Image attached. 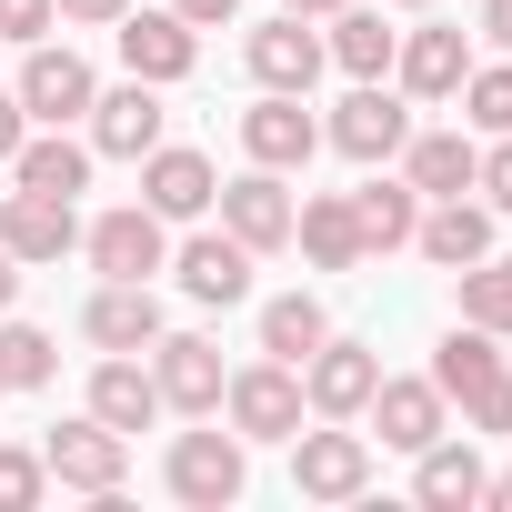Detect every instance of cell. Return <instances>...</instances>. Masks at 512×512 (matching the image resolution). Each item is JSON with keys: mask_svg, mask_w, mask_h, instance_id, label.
<instances>
[{"mask_svg": "<svg viewBox=\"0 0 512 512\" xmlns=\"http://www.w3.org/2000/svg\"><path fill=\"white\" fill-rule=\"evenodd\" d=\"M221 412H231V432L241 442H292L302 422H312V402H302V372L292 362H241L231 382H221Z\"/></svg>", "mask_w": 512, "mask_h": 512, "instance_id": "6da1fadb", "label": "cell"}, {"mask_svg": "<svg viewBox=\"0 0 512 512\" xmlns=\"http://www.w3.org/2000/svg\"><path fill=\"white\" fill-rule=\"evenodd\" d=\"M161 482H171V502L221 512V502H241V482H251V442H241V432H181L171 462H161Z\"/></svg>", "mask_w": 512, "mask_h": 512, "instance_id": "7a4b0ae2", "label": "cell"}, {"mask_svg": "<svg viewBox=\"0 0 512 512\" xmlns=\"http://www.w3.org/2000/svg\"><path fill=\"white\" fill-rule=\"evenodd\" d=\"M81 251H91L101 282H151V272H171V221L151 201H121V211H101L81 231Z\"/></svg>", "mask_w": 512, "mask_h": 512, "instance_id": "3957f363", "label": "cell"}, {"mask_svg": "<svg viewBox=\"0 0 512 512\" xmlns=\"http://www.w3.org/2000/svg\"><path fill=\"white\" fill-rule=\"evenodd\" d=\"M21 111H31V131H71V121H91V101H101V81H91V61L61 41H31V61H21Z\"/></svg>", "mask_w": 512, "mask_h": 512, "instance_id": "277c9868", "label": "cell"}, {"mask_svg": "<svg viewBox=\"0 0 512 512\" xmlns=\"http://www.w3.org/2000/svg\"><path fill=\"white\" fill-rule=\"evenodd\" d=\"M41 462H51V482H61V492L111 502V492H121V472H131V432H111L101 412H81V422H61V432L41 442Z\"/></svg>", "mask_w": 512, "mask_h": 512, "instance_id": "5b68a950", "label": "cell"}, {"mask_svg": "<svg viewBox=\"0 0 512 512\" xmlns=\"http://www.w3.org/2000/svg\"><path fill=\"white\" fill-rule=\"evenodd\" d=\"M292 492L302 502H362L372 492V432H342V422L292 432Z\"/></svg>", "mask_w": 512, "mask_h": 512, "instance_id": "8992f818", "label": "cell"}, {"mask_svg": "<svg viewBox=\"0 0 512 512\" xmlns=\"http://www.w3.org/2000/svg\"><path fill=\"white\" fill-rule=\"evenodd\" d=\"M211 211H221V231L251 251V262H262V251H282V241H292V211H302V201L282 191V171L251 161L241 181H221V201H211Z\"/></svg>", "mask_w": 512, "mask_h": 512, "instance_id": "52a82bcc", "label": "cell"}, {"mask_svg": "<svg viewBox=\"0 0 512 512\" xmlns=\"http://www.w3.org/2000/svg\"><path fill=\"white\" fill-rule=\"evenodd\" d=\"M151 382H161V412L211 422L231 372H221V342H201V332H161V342H151Z\"/></svg>", "mask_w": 512, "mask_h": 512, "instance_id": "ba28073f", "label": "cell"}, {"mask_svg": "<svg viewBox=\"0 0 512 512\" xmlns=\"http://www.w3.org/2000/svg\"><path fill=\"white\" fill-rule=\"evenodd\" d=\"M241 151L262 161V171H302L322 151V121H312V91H262L241 111Z\"/></svg>", "mask_w": 512, "mask_h": 512, "instance_id": "9c48e42d", "label": "cell"}, {"mask_svg": "<svg viewBox=\"0 0 512 512\" xmlns=\"http://www.w3.org/2000/svg\"><path fill=\"white\" fill-rule=\"evenodd\" d=\"M0 251L31 272V262H61L81 251V201H51V191H0Z\"/></svg>", "mask_w": 512, "mask_h": 512, "instance_id": "30bf717a", "label": "cell"}, {"mask_svg": "<svg viewBox=\"0 0 512 512\" xmlns=\"http://www.w3.org/2000/svg\"><path fill=\"white\" fill-rule=\"evenodd\" d=\"M191 61H201V31L181 21V11H121V71L131 81H191Z\"/></svg>", "mask_w": 512, "mask_h": 512, "instance_id": "8fae6325", "label": "cell"}, {"mask_svg": "<svg viewBox=\"0 0 512 512\" xmlns=\"http://www.w3.org/2000/svg\"><path fill=\"white\" fill-rule=\"evenodd\" d=\"M161 131H171L161 81H121V91L91 101V151H101V161H141V151H161Z\"/></svg>", "mask_w": 512, "mask_h": 512, "instance_id": "7c38bea8", "label": "cell"}, {"mask_svg": "<svg viewBox=\"0 0 512 512\" xmlns=\"http://www.w3.org/2000/svg\"><path fill=\"white\" fill-rule=\"evenodd\" d=\"M322 141L342 151V161H402V141H412V111L382 91V81H362L332 121H322Z\"/></svg>", "mask_w": 512, "mask_h": 512, "instance_id": "4fadbf2b", "label": "cell"}, {"mask_svg": "<svg viewBox=\"0 0 512 512\" xmlns=\"http://www.w3.org/2000/svg\"><path fill=\"white\" fill-rule=\"evenodd\" d=\"M372 382H382V352H362V342H322V352L302 362V402H312V422H362Z\"/></svg>", "mask_w": 512, "mask_h": 512, "instance_id": "5bb4252c", "label": "cell"}, {"mask_svg": "<svg viewBox=\"0 0 512 512\" xmlns=\"http://www.w3.org/2000/svg\"><path fill=\"white\" fill-rule=\"evenodd\" d=\"M442 412H452V402H442V382H432V372H422V382H392V372H382V382H372V402H362V422L382 432V452H422V442H442V432H452Z\"/></svg>", "mask_w": 512, "mask_h": 512, "instance_id": "9a60e30c", "label": "cell"}, {"mask_svg": "<svg viewBox=\"0 0 512 512\" xmlns=\"http://www.w3.org/2000/svg\"><path fill=\"white\" fill-rule=\"evenodd\" d=\"M241 61H251V81H262V91H312L332 51H322V31H312L302 11H282V21H262V31L241 41Z\"/></svg>", "mask_w": 512, "mask_h": 512, "instance_id": "2e32d148", "label": "cell"}, {"mask_svg": "<svg viewBox=\"0 0 512 512\" xmlns=\"http://www.w3.org/2000/svg\"><path fill=\"white\" fill-rule=\"evenodd\" d=\"M141 201H151L161 221H201V211L221 201V171H211L201 151L161 141V151H141Z\"/></svg>", "mask_w": 512, "mask_h": 512, "instance_id": "e0dca14e", "label": "cell"}, {"mask_svg": "<svg viewBox=\"0 0 512 512\" xmlns=\"http://www.w3.org/2000/svg\"><path fill=\"white\" fill-rule=\"evenodd\" d=\"M392 71H402V91H412V101H452V91L472 81V41H462L452 21H432V31H402Z\"/></svg>", "mask_w": 512, "mask_h": 512, "instance_id": "ac0fdd59", "label": "cell"}, {"mask_svg": "<svg viewBox=\"0 0 512 512\" xmlns=\"http://www.w3.org/2000/svg\"><path fill=\"white\" fill-rule=\"evenodd\" d=\"M171 272H181V292H191V302H211V312H231V302L251 292V251H241L231 231H191V241L171 251Z\"/></svg>", "mask_w": 512, "mask_h": 512, "instance_id": "d6986e66", "label": "cell"}, {"mask_svg": "<svg viewBox=\"0 0 512 512\" xmlns=\"http://www.w3.org/2000/svg\"><path fill=\"white\" fill-rule=\"evenodd\" d=\"M81 332H91L101 352H151V342H161V292H151V282H101L91 312H81Z\"/></svg>", "mask_w": 512, "mask_h": 512, "instance_id": "ffe728a7", "label": "cell"}, {"mask_svg": "<svg viewBox=\"0 0 512 512\" xmlns=\"http://www.w3.org/2000/svg\"><path fill=\"white\" fill-rule=\"evenodd\" d=\"M412 251H422V262H442V272H462V262H482V251H492V201H432L422 221H412Z\"/></svg>", "mask_w": 512, "mask_h": 512, "instance_id": "44dd1931", "label": "cell"}, {"mask_svg": "<svg viewBox=\"0 0 512 512\" xmlns=\"http://www.w3.org/2000/svg\"><path fill=\"white\" fill-rule=\"evenodd\" d=\"M91 161H101L91 141H71V131H31V141L11 151V181H21V191H51V201H81V191H91Z\"/></svg>", "mask_w": 512, "mask_h": 512, "instance_id": "7402d4cb", "label": "cell"}, {"mask_svg": "<svg viewBox=\"0 0 512 512\" xmlns=\"http://www.w3.org/2000/svg\"><path fill=\"white\" fill-rule=\"evenodd\" d=\"M91 412H101L111 432H151V422H161V382H151V362H141V352H101V372H91Z\"/></svg>", "mask_w": 512, "mask_h": 512, "instance_id": "603a6c76", "label": "cell"}, {"mask_svg": "<svg viewBox=\"0 0 512 512\" xmlns=\"http://www.w3.org/2000/svg\"><path fill=\"white\" fill-rule=\"evenodd\" d=\"M292 241L312 251V272H362V221H352V191H312L292 211Z\"/></svg>", "mask_w": 512, "mask_h": 512, "instance_id": "cb8c5ba5", "label": "cell"}, {"mask_svg": "<svg viewBox=\"0 0 512 512\" xmlns=\"http://www.w3.org/2000/svg\"><path fill=\"white\" fill-rule=\"evenodd\" d=\"M402 181H412L422 201H452V191L482 181V151H472L462 131H412V141H402Z\"/></svg>", "mask_w": 512, "mask_h": 512, "instance_id": "d4e9b609", "label": "cell"}, {"mask_svg": "<svg viewBox=\"0 0 512 512\" xmlns=\"http://www.w3.org/2000/svg\"><path fill=\"white\" fill-rule=\"evenodd\" d=\"M412 502H432V512H462V502H482V452H472V432L452 442H422L412 452Z\"/></svg>", "mask_w": 512, "mask_h": 512, "instance_id": "484cf974", "label": "cell"}, {"mask_svg": "<svg viewBox=\"0 0 512 512\" xmlns=\"http://www.w3.org/2000/svg\"><path fill=\"white\" fill-rule=\"evenodd\" d=\"M352 81H392V51H402V31L382 21V11H352V0H342V11H332V41H322Z\"/></svg>", "mask_w": 512, "mask_h": 512, "instance_id": "4316f807", "label": "cell"}, {"mask_svg": "<svg viewBox=\"0 0 512 512\" xmlns=\"http://www.w3.org/2000/svg\"><path fill=\"white\" fill-rule=\"evenodd\" d=\"M352 221H362V262H372V251H412L422 191H412V181H362V191H352Z\"/></svg>", "mask_w": 512, "mask_h": 512, "instance_id": "83f0119b", "label": "cell"}, {"mask_svg": "<svg viewBox=\"0 0 512 512\" xmlns=\"http://www.w3.org/2000/svg\"><path fill=\"white\" fill-rule=\"evenodd\" d=\"M322 342H332V312H322L312 292H282V302H262V352H272V362H292V372H302Z\"/></svg>", "mask_w": 512, "mask_h": 512, "instance_id": "f1b7e54d", "label": "cell"}, {"mask_svg": "<svg viewBox=\"0 0 512 512\" xmlns=\"http://www.w3.org/2000/svg\"><path fill=\"white\" fill-rule=\"evenodd\" d=\"M492 372H502V332H482V322H452V332H442V352H432V382H442V402L482 392Z\"/></svg>", "mask_w": 512, "mask_h": 512, "instance_id": "f546056e", "label": "cell"}, {"mask_svg": "<svg viewBox=\"0 0 512 512\" xmlns=\"http://www.w3.org/2000/svg\"><path fill=\"white\" fill-rule=\"evenodd\" d=\"M51 372H61V342H51L41 322H11V312H0V392H51Z\"/></svg>", "mask_w": 512, "mask_h": 512, "instance_id": "4dcf8cb0", "label": "cell"}, {"mask_svg": "<svg viewBox=\"0 0 512 512\" xmlns=\"http://www.w3.org/2000/svg\"><path fill=\"white\" fill-rule=\"evenodd\" d=\"M452 282H462V322L512 332V251H482V262H462Z\"/></svg>", "mask_w": 512, "mask_h": 512, "instance_id": "1f68e13d", "label": "cell"}, {"mask_svg": "<svg viewBox=\"0 0 512 512\" xmlns=\"http://www.w3.org/2000/svg\"><path fill=\"white\" fill-rule=\"evenodd\" d=\"M452 101L472 111V131H492V141H502V131H512V61H492V71L472 61V81H462Z\"/></svg>", "mask_w": 512, "mask_h": 512, "instance_id": "d6a6232c", "label": "cell"}, {"mask_svg": "<svg viewBox=\"0 0 512 512\" xmlns=\"http://www.w3.org/2000/svg\"><path fill=\"white\" fill-rule=\"evenodd\" d=\"M41 492H51L41 452H0V512H41Z\"/></svg>", "mask_w": 512, "mask_h": 512, "instance_id": "836d02e7", "label": "cell"}, {"mask_svg": "<svg viewBox=\"0 0 512 512\" xmlns=\"http://www.w3.org/2000/svg\"><path fill=\"white\" fill-rule=\"evenodd\" d=\"M51 31H61V0H0V41L31 51V41H51Z\"/></svg>", "mask_w": 512, "mask_h": 512, "instance_id": "e575fe53", "label": "cell"}, {"mask_svg": "<svg viewBox=\"0 0 512 512\" xmlns=\"http://www.w3.org/2000/svg\"><path fill=\"white\" fill-rule=\"evenodd\" d=\"M462 422L472 432H512V372H492L482 392H462Z\"/></svg>", "mask_w": 512, "mask_h": 512, "instance_id": "d590c367", "label": "cell"}, {"mask_svg": "<svg viewBox=\"0 0 512 512\" xmlns=\"http://www.w3.org/2000/svg\"><path fill=\"white\" fill-rule=\"evenodd\" d=\"M472 191H482L492 211H512V131H502V141L482 151V181H472Z\"/></svg>", "mask_w": 512, "mask_h": 512, "instance_id": "8d00e7d4", "label": "cell"}, {"mask_svg": "<svg viewBox=\"0 0 512 512\" xmlns=\"http://www.w3.org/2000/svg\"><path fill=\"white\" fill-rule=\"evenodd\" d=\"M21 141H31V111H21V91H0V171H11Z\"/></svg>", "mask_w": 512, "mask_h": 512, "instance_id": "74e56055", "label": "cell"}, {"mask_svg": "<svg viewBox=\"0 0 512 512\" xmlns=\"http://www.w3.org/2000/svg\"><path fill=\"white\" fill-rule=\"evenodd\" d=\"M171 11H181L191 31H221V21H241V0H171Z\"/></svg>", "mask_w": 512, "mask_h": 512, "instance_id": "f35d334b", "label": "cell"}, {"mask_svg": "<svg viewBox=\"0 0 512 512\" xmlns=\"http://www.w3.org/2000/svg\"><path fill=\"white\" fill-rule=\"evenodd\" d=\"M131 0H61V21H81V31H101V21H121Z\"/></svg>", "mask_w": 512, "mask_h": 512, "instance_id": "ab89813d", "label": "cell"}, {"mask_svg": "<svg viewBox=\"0 0 512 512\" xmlns=\"http://www.w3.org/2000/svg\"><path fill=\"white\" fill-rule=\"evenodd\" d=\"M482 41H492V51L512 61V0H482Z\"/></svg>", "mask_w": 512, "mask_h": 512, "instance_id": "60d3db41", "label": "cell"}, {"mask_svg": "<svg viewBox=\"0 0 512 512\" xmlns=\"http://www.w3.org/2000/svg\"><path fill=\"white\" fill-rule=\"evenodd\" d=\"M482 502H492V512H512V472H482Z\"/></svg>", "mask_w": 512, "mask_h": 512, "instance_id": "b9f144b4", "label": "cell"}, {"mask_svg": "<svg viewBox=\"0 0 512 512\" xmlns=\"http://www.w3.org/2000/svg\"><path fill=\"white\" fill-rule=\"evenodd\" d=\"M21 302V262H11V251H0V312H11Z\"/></svg>", "mask_w": 512, "mask_h": 512, "instance_id": "7bdbcfd3", "label": "cell"}, {"mask_svg": "<svg viewBox=\"0 0 512 512\" xmlns=\"http://www.w3.org/2000/svg\"><path fill=\"white\" fill-rule=\"evenodd\" d=\"M282 11H302V21H332V11H342V0H282Z\"/></svg>", "mask_w": 512, "mask_h": 512, "instance_id": "ee69618b", "label": "cell"}, {"mask_svg": "<svg viewBox=\"0 0 512 512\" xmlns=\"http://www.w3.org/2000/svg\"><path fill=\"white\" fill-rule=\"evenodd\" d=\"M392 11H422V0H392Z\"/></svg>", "mask_w": 512, "mask_h": 512, "instance_id": "f6af8a7d", "label": "cell"}]
</instances>
